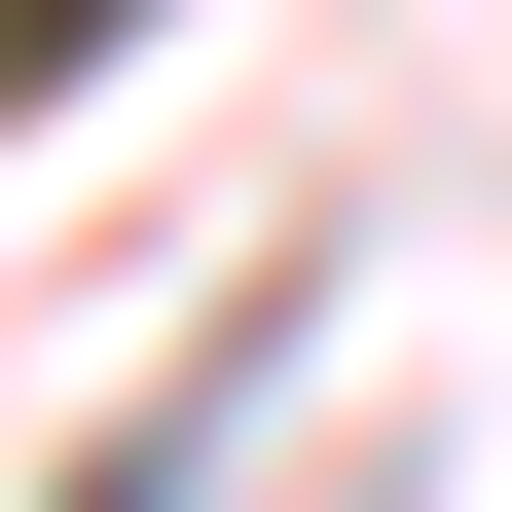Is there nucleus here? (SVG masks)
<instances>
[{"instance_id":"obj_1","label":"nucleus","mask_w":512,"mask_h":512,"mask_svg":"<svg viewBox=\"0 0 512 512\" xmlns=\"http://www.w3.org/2000/svg\"><path fill=\"white\" fill-rule=\"evenodd\" d=\"M74 37H110V0H0V110H37V74H74Z\"/></svg>"}]
</instances>
